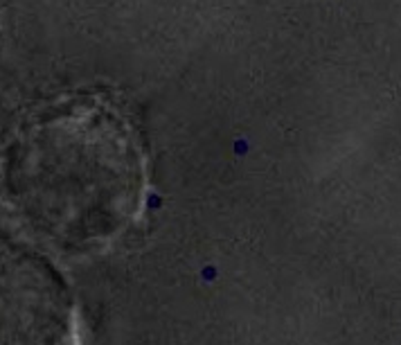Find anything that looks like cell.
<instances>
[{
    "label": "cell",
    "instance_id": "obj_1",
    "mask_svg": "<svg viewBox=\"0 0 401 345\" xmlns=\"http://www.w3.org/2000/svg\"><path fill=\"white\" fill-rule=\"evenodd\" d=\"M0 277V345H52L61 334L63 313L59 309V295L50 284L41 289V282L27 293H16L18 282L9 284Z\"/></svg>",
    "mask_w": 401,
    "mask_h": 345
}]
</instances>
